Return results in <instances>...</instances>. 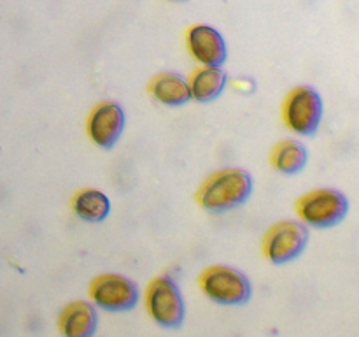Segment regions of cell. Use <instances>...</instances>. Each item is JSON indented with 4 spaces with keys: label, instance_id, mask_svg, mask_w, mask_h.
I'll return each instance as SVG.
<instances>
[{
    "label": "cell",
    "instance_id": "obj_1",
    "mask_svg": "<svg viewBox=\"0 0 359 337\" xmlns=\"http://www.w3.org/2000/svg\"><path fill=\"white\" fill-rule=\"evenodd\" d=\"M255 181L248 171L226 167L210 174L196 190V204L209 213H228L248 202Z\"/></svg>",
    "mask_w": 359,
    "mask_h": 337
},
{
    "label": "cell",
    "instance_id": "obj_2",
    "mask_svg": "<svg viewBox=\"0 0 359 337\" xmlns=\"http://www.w3.org/2000/svg\"><path fill=\"white\" fill-rule=\"evenodd\" d=\"M198 286L207 298L221 305L248 304L252 284L242 270L230 265H210L198 276Z\"/></svg>",
    "mask_w": 359,
    "mask_h": 337
},
{
    "label": "cell",
    "instance_id": "obj_3",
    "mask_svg": "<svg viewBox=\"0 0 359 337\" xmlns=\"http://www.w3.org/2000/svg\"><path fill=\"white\" fill-rule=\"evenodd\" d=\"M302 223L314 228H332L349 213V200L340 190L316 188L294 202Z\"/></svg>",
    "mask_w": 359,
    "mask_h": 337
},
{
    "label": "cell",
    "instance_id": "obj_4",
    "mask_svg": "<svg viewBox=\"0 0 359 337\" xmlns=\"http://www.w3.org/2000/svg\"><path fill=\"white\" fill-rule=\"evenodd\" d=\"M146 309L153 322L163 329H179L184 323V297L168 274L156 276L146 288Z\"/></svg>",
    "mask_w": 359,
    "mask_h": 337
},
{
    "label": "cell",
    "instance_id": "obj_5",
    "mask_svg": "<svg viewBox=\"0 0 359 337\" xmlns=\"http://www.w3.org/2000/svg\"><path fill=\"white\" fill-rule=\"evenodd\" d=\"M325 114L323 98L316 88L309 84L293 88L283 102V121L298 136H314Z\"/></svg>",
    "mask_w": 359,
    "mask_h": 337
},
{
    "label": "cell",
    "instance_id": "obj_6",
    "mask_svg": "<svg viewBox=\"0 0 359 337\" xmlns=\"http://www.w3.org/2000/svg\"><path fill=\"white\" fill-rule=\"evenodd\" d=\"M309 239H311V232L307 225L302 221H277L270 225V228L263 235V255L273 265L290 263L305 251Z\"/></svg>",
    "mask_w": 359,
    "mask_h": 337
},
{
    "label": "cell",
    "instance_id": "obj_7",
    "mask_svg": "<svg viewBox=\"0 0 359 337\" xmlns=\"http://www.w3.org/2000/svg\"><path fill=\"white\" fill-rule=\"evenodd\" d=\"M91 302L109 312L132 311L139 302V286L123 274L107 272L93 277L88 288Z\"/></svg>",
    "mask_w": 359,
    "mask_h": 337
},
{
    "label": "cell",
    "instance_id": "obj_8",
    "mask_svg": "<svg viewBox=\"0 0 359 337\" xmlns=\"http://www.w3.org/2000/svg\"><path fill=\"white\" fill-rule=\"evenodd\" d=\"M125 109L114 100L98 102L86 118V133L93 144L102 150L116 146L125 130Z\"/></svg>",
    "mask_w": 359,
    "mask_h": 337
},
{
    "label": "cell",
    "instance_id": "obj_9",
    "mask_svg": "<svg viewBox=\"0 0 359 337\" xmlns=\"http://www.w3.org/2000/svg\"><path fill=\"white\" fill-rule=\"evenodd\" d=\"M186 48L200 65L221 67L228 58L226 41L210 25H193L186 32Z\"/></svg>",
    "mask_w": 359,
    "mask_h": 337
},
{
    "label": "cell",
    "instance_id": "obj_10",
    "mask_svg": "<svg viewBox=\"0 0 359 337\" xmlns=\"http://www.w3.org/2000/svg\"><path fill=\"white\" fill-rule=\"evenodd\" d=\"M98 312L93 302L74 300L60 311L58 329L67 337H90L97 332Z\"/></svg>",
    "mask_w": 359,
    "mask_h": 337
},
{
    "label": "cell",
    "instance_id": "obj_11",
    "mask_svg": "<svg viewBox=\"0 0 359 337\" xmlns=\"http://www.w3.org/2000/svg\"><path fill=\"white\" fill-rule=\"evenodd\" d=\"M147 91L158 104L168 105V107H179L191 100L188 79L170 70L156 74L147 84Z\"/></svg>",
    "mask_w": 359,
    "mask_h": 337
},
{
    "label": "cell",
    "instance_id": "obj_12",
    "mask_svg": "<svg viewBox=\"0 0 359 337\" xmlns=\"http://www.w3.org/2000/svg\"><path fill=\"white\" fill-rule=\"evenodd\" d=\"M188 84L193 100L200 104H209L221 97L228 84V76L221 67L200 65L198 69L193 70Z\"/></svg>",
    "mask_w": 359,
    "mask_h": 337
},
{
    "label": "cell",
    "instance_id": "obj_13",
    "mask_svg": "<svg viewBox=\"0 0 359 337\" xmlns=\"http://www.w3.org/2000/svg\"><path fill=\"white\" fill-rule=\"evenodd\" d=\"M309 161V151L300 140L284 139L279 140L270 151V165L277 172L286 176L298 174L305 168Z\"/></svg>",
    "mask_w": 359,
    "mask_h": 337
},
{
    "label": "cell",
    "instance_id": "obj_14",
    "mask_svg": "<svg viewBox=\"0 0 359 337\" xmlns=\"http://www.w3.org/2000/svg\"><path fill=\"white\" fill-rule=\"evenodd\" d=\"M74 214L88 223H100L111 213V200L97 188H83L70 200Z\"/></svg>",
    "mask_w": 359,
    "mask_h": 337
},
{
    "label": "cell",
    "instance_id": "obj_15",
    "mask_svg": "<svg viewBox=\"0 0 359 337\" xmlns=\"http://www.w3.org/2000/svg\"><path fill=\"white\" fill-rule=\"evenodd\" d=\"M175 2H181V0H175Z\"/></svg>",
    "mask_w": 359,
    "mask_h": 337
}]
</instances>
